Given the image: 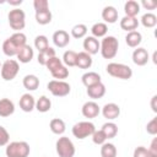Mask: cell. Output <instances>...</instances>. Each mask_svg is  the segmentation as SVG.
Wrapping results in <instances>:
<instances>
[{
	"label": "cell",
	"mask_w": 157,
	"mask_h": 157,
	"mask_svg": "<svg viewBox=\"0 0 157 157\" xmlns=\"http://www.w3.org/2000/svg\"><path fill=\"white\" fill-rule=\"evenodd\" d=\"M107 72L115 77V78H120V80H129L132 76V70L130 66L124 65V64H118V63H110L107 65L105 67Z\"/></svg>",
	"instance_id": "cell-1"
},
{
	"label": "cell",
	"mask_w": 157,
	"mask_h": 157,
	"mask_svg": "<svg viewBox=\"0 0 157 157\" xmlns=\"http://www.w3.org/2000/svg\"><path fill=\"white\" fill-rule=\"evenodd\" d=\"M118 48H119L118 39L113 36H108L102 40L99 50L104 59H113L118 53Z\"/></svg>",
	"instance_id": "cell-2"
},
{
	"label": "cell",
	"mask_w": 157,
	"mask_h": 157,
	"mask_svg": "<svg viewBox=\"0 0 157 157\" xmlns=\"http://www.w3.org/2000/svg\"><path fill=\"white\" fill-rule=\"evenodd\" d=\"M31 147L25 141H13L10 142L6 147V157H28Z\"/></svg>",
	"instance_id": "cell-3"
},
{
	"label": "cell",
	"mask_w": 157,
	"mask_h": 157,
	"mask_svg": "<svg viewBox=\"0 0 157 157\" xmlns=\"http://www.w3.org/2000/svg\"><path fill=\"white\" fill-rule=\"evenodd\" d=\"M7 18H9V25L12 29L15 31H20V29H23L25 28V25H26V15H25V11L21 10V9H13L9 12L7 15Z\"/></svg>",
	"instance_id": "cell-4"
},
{
	"label": "cell",
	"mask_w": 157,
	"mask_h": 157,
	"mask_svg": "<svg viewBox=\"0 0 157 157\" xmlns=\"http://www.w3.org/2000/svg\"><path fill=\"white\" fill-rule=\"evenodd\" d=\"M94 131H96V128L90 121H80V123H76L72 126V135L78 140L92 136V134Z\"/></svg>",
	"instance_id": "cell-5"
},
{
	"label": "cell",
	"mask_w": 157,
	"mask_h": 157,
	"mask_svg": "<svg viewBox=\"0 0 157 157\" xmlns=\"http://www.w3.org/2000/svg\"><path fill=\"white\" fill-rule=\"evenodd\" d=\"M56 153L59 157H74L75 156V146L72 141L66 137H59L56 141Z\"/></svg>",
	"instance_id": "cell-6"
},
{
	"label": "cell",
	"mask_w": 157,
	"mask_h": 157,
	"mask_svg": "<svg viewBox=\"0 0 157 157\" xmlns=\"http://www.w3.org/2000/svg\"><path fill=\"white\" fill-rule=\"evenodd\" d=\"M48 90L50 93L55 97H65L70 93L71 87L67 82L65 81H58V80H52L48 82Z\"/></svg>",
	"instance_id": "cell-7"
},
{
	"label": "cell",
	"mask_w": 157,
	"mask_h": 157,
	"mask_svg": "<svg viewBox=\"0 0 157 157\" xmlns=\"http://www.w3.org/2000/svg\"><path fill=\"white\" fill-rule=\"evenodd\" d=\"M18 70H20L18 63L13 59H9L1 66V77L5 81H11L16 77V75L18 74Z\"/></svg>",
	"instance_id": "cell-8"
},
{
	"label": "cell",
	"mask_w": 157,
	"mask_h": 157,
	"mask_svg": "<svg viewBox=\"0 0 157 157\" xmlns=\"http://www.w3.org/2000/svg\"><path fill=\"white\" fill-rule=\"evenodd\" d=\"M101 109H99V105L96 103V102H86L83 105H82V115L85 118H88V119H93L96 117H98Z\"/></svg>",
	"instance_id": "cell-9"
},
{
	"label": "cell",
	"mask_w": 157,
	"mask_h": 157,
	"mask_svg": "<svg viewBox=\"0 0 157 157\" xmlns=\"http://www.w3.org/2000/svg\"><path fill=\"white\" fill-rule=\"evenodd\" d=\"M150 56H148V52L145 48H137L134 50L132 53V61L134 64H136L137 66H144L147 64Z\"/></svg>",
	"instance_id": "cell-10"
},
{
	"label": "cell",
	"mask_w": 157,
	"mask_h": 157,
	"mask_svg": "<svg viewBox=\"0 0 157 157\" xmlns=\"http://www.w3.org/2000/svg\"><path fill=\"white\" fill-rule=\"evenodd\" d=\"M53 42L56 47L59 48H64L70 43V36L66 31L64 29H59L53 34Z\"/></svg>",
	"instance_id": "cell-11"
},
{
	"label": "cell",
	"mask_w": 157,
	"mask_h": 157,
	"mask_svg": "<svg viewBox=\"0 0 157 157\" xmlns=\"http://www.w3.org/2000/svg\"><path fill=\"white\" fill-rule=\"evenodd\" d=\"M102 114L104 118L109 119V120H113V119H117L120 114V108L118 104L115 103H107L103 109H102Z\"/></svg>",
	"instance_id": "cell-12"
},
{
	"label": "cell",
	"mask_w": 157,
	"mask_h": 157,
	"mask_svg": "<svg viewBox=\"0 0 157 157\" xmlns=\"http://www.w3.org/2000/svg\"><path fill=\"white\" fill-rule=\"evenodd\" d=\"M20 108H21L23 112H26V113L32 112V110L36 108V102H34L33 96L29 94V93L22 94V97L20 98Z\"/></svg>",
	"instance_id": "cell-13"
},
{
	"label": "cell",
	"mask_w": 157,
	"mask_h": 157,
	"mask_svg": "<svg viewBox=\"0 0 157 157\" xmlns=\"http://www.w3.org/2000/svg\"><path fill=\"white\" fill-rule=\"evenodd\" d=\"M87 94L92 99L102 98L105 94V86L102 82H98L93 86H90V87H87Z\"/></svg>",
	"instance_id": "cell-14"
},
{
	"label": "cell",
	"mask_w": 157,
	"mask_h": 157,
	"mask_svg": "<svg viewBox=\"0 0 157 157\" xmlns=\"http://www.w3.org/2000/svg\"><path fill=\"white\" fill-rule=\"evenodd\" d=\"M99 48H101V44H99V42L94 37H87L83 40V49L90 55L97 54L98 50H99Z\"/></svg>",
	"instance_id": "cell-15"
},
{
	"label": "cell",
	"mask_w": 157,
	"mask_h": 157,
	"mask_svg": "<svg viewBox=\"0 0 157 157\" xmlns=\"http://www.w3.org/2000/svg\"><path fill=\"white\" fill-rule=\"evenodd\" d=\"M13 112H15V105H13L12 101H10L9 98L0 99V117L7 118V117L12 115Z\"/></svg>",
	"instance_id": "cell-16"
},
{
	"label": "cell",
	"mask_w": 157,
	"mask_h": 157,
	"mask_svg": "<svg viewBox=\"0 0 157 157\" xmlns=\"http://www.w3.org/2000/svg\"><path fill=\"white\" fill-rule=\"evenodd\" d=\"M120 27H121V29H124L126 32H132L139 27V21L136 17L125 16L120 20Z\"/></svg>",
	"instance_id": "cell-17"
},
{
	"label": "cell",
	"mask_w": 157,
	"mask_h": 157,
	"mask_svg": "<svg viewBox=\"0 0 157 157\" xmlns=\"http://www.w3.org/2000/svg\"><path fill=\"white\" fill-rule=\"evenodd\" d=\"M17 59L20 60V63H23V64H27V63H29L31 60H32V58H33V49L29 47V45H25V47H22L20 50H18V53H17Z\"/></svg>",
	"instance_id": "cell-18"
},
{
	"label": "cell",
	"mask_w": 157,
	"mask_h": 157,
	"mask_svg": "<svg viewBox=\"0 0 157 157\" xmlns=\"http://www.w3.org/2000/svg\"><path fill=\"white\" fill-rule=\"evenodd\" d=\"M102 18L108 23H115L118 20V11L113 6H107L102 11Z\"/></svg>",
	"instance_id": "cell-19"
},
{
	"label": "cell",
	"mask_w": 157,
	"mask_h": 157,
	"mask_svg": "<svg viewBox=\"0 0 157 157\" xmlns=\"http://www.w3.org/2000/svg\"><path fill=\"white\" fill-rule=\"evenodd\" d=\"M91 65H92V58L90 54H87L86 52H81L77 54L76 66H78L80 69H90Z\"/></svg>",
	"instance_id": "cell-20"
},
{
	"label": "cell",
	"mask_w": 157,
	"mask_h": 157,
	"mask_svg": "<svg viewBox=\"0 0 157 157\" xmlns=\"http://www.w3.org/2000/svg\"><path fill=\"white\" fill-rule=\"evenodd\" d=\"M142 40V36L140 32L137 31H132V32H128L126 37H125V42L130 48H136Z\"/></svg>",
	"instance_id": "cell-21"
},
{
	"label": "cell",
	"mask_w": 157,
	"mask_h": 157,
	"mask_svg": "<svg viewBox=\"0 0 157 157\" xmlns=\"http://www.w3.org/2000/svg\"><path fill=\"white\" fill-rule=\"evenodd\" d=\"M82 83L86 86V87H90V86H93L98 82H101V76L97 74V72H86L82 75Z\"/></svg>",
	"instance_id": "cell-22"
},
{
	"label": "cell",
	"mask_w": 157,
	"mask_h": 157,
	"mask_svg": "<svg viewBox=\"0 0 157 157\" xmlns=\"http://www.w3.org/2000/svg\"><path fill=\"white\" fill-rule=\"evenodd\" d=\"M49 128H50V130H52L53 134L61 135V134L65 131V123H64V120L60 119V118H54V119L50 120Z\"/></svg>",
	"instance_id": "cell-23"
},
{
	"label": "cell",
	"mask_w": 157,
	"mask_h": 157,
	"mask_svg": "<svg viewBox=\"0 0 157 157\" xmlns=\"http://www.w3.org/2000/svg\"><path fill=\"white\" fill-rule=\"evenodd\" d=\"M124 11H125V16L136 17V15L140 12V5L134 0H129L124 6Z\"/></svg>",
	"instance_id": "cell-24"
},
{
	"label": "cell",
	"mask_w": 157,
	"mask_h": 157,
	"mask_svg": "<svg viewBox=\"0 0 157 157\" xmlns=\"http://www.w3.org/2000/svg\"><path fill=\"white\" fill-rule=\"evenodd\" d=\"M39 86V78L36 75H26L23 78V87L28 91H34Z\"/></svg>",
	"instance_id": "cell-25"
},
{
	"label": "cell",
	"mask_w": 157,
	"mask_h": 157,
	"mask_svg": "<svg viewBox=\"0 0 157 157\" xmlns=\"http://www.w3.org/2000/svg\"><path fill=\"white\" fill-rule=\"evenodd\" d=\"M54 56H55V49H53V48L49 47V48H47L45 50L39 52V54H38V64L45 66L47 63L49 61V59H52V58H54Z\"/></svg>",
	"instance_id": "cell-26"
},
{
	"label": "cell",
	"mask_w": 157,
	"mask_h": 157,
	"mask_svg": "<svg viewBox=\"0 0 157 157\" xmlns=\"http://www.w3.org/2000/svg\"><path fill=\"white\" fill-rule=\"evenodd\" d=\"M52 12L50 10H43V11H36V21L39 25H48L52 22Z\"/></svg>",
	"instance_id": "cell-27"
},
{
	"label": "cell",
	"mask_w": 157,
	"mask_h": 157,
	"mask_svg": "<svg viewBox=\"0 0 157 157\" xmlns=\"http://www.w3.org/2000/svg\"><path fill=\"white\" fill-rule=\"evenodd\" d=\"M18 48L12 43V40L10 39V38H7L4 43H2V52H4V54L5 55H7V56H13V55H17V53H18Z\"/></svg>",
	"instance_id": "cell-28"
},
{
	"label": "cell",
	"mask_w": 157,
	"mask_h": 157,
	"mask_svg": "<svg viewBox=\"0 0 157 157\" xmlns=\"http://www.w3.org/2000/svg\"><path fill=\"white\" fill-rule=\"evenodd\" d=\"M50 108H52V102H50V99H49L48 97H45V96H42V97L36 102V109H37L38 112H40V113H45V112L50 110Z\"/></svg>",
	"instance_id": "cell-29"
},
{
	"label": "cell",
	"mask_w": 157,
	"mask_h": 157,
	"mask_svg": "<svg viewBox=\"0 0 157 157\" xmlns=\"http://www.w3.org/2000/svg\"><path fill=\"white\" fill-rule=\"evenodd\" d=\"M91 32L93 34V37L96 38H101V37H104L108 32V27L105 23H102V22H98V23H94L91 28Z\"/></svg>",
	"instance_id": "cell-30"
},
{
	"label": "cell",
	"mask_w": 157,
	"mask_h": 157,
	"mask_svg": "<svg viewBox=\"0 0 157 157\" xmlns=\"http://www.w3.org/2000/svg\"><path fill=\"white\" fill-rule=\"evenodd\" d=\"M101 130L103 131V134L105 135L107 139H113V137H115L117 134H118V126H117V124H114V123H105V124L102 126Z\"/></svg>",
	"instance_id": "cell-31"
},
{
	"label": "cell",
	"mask_w": 157,
	"mask_h": 157,
	"mask_svg": "<svg viewBox=\"0 0 157 157\" xmlns=\"http://www.w3.org/2000/svg\"><path fill=\"white\" fill-rule=\"evenodd\" d=\"M102 157H117V147L113 144H103L101 147Z\"/></svg>",
	"instance_id": "cell-32"
},
{
	"label": "cell",
	"mask_w": 157,
	"mask_h": 157,
	"mask_svg": "<svg viewBox=\"0 0 157 157\" xmlns=\"http://www.w3.org/2000/svg\"><path fill=\"white\" fill-rule=\"evenodd\" d=\"M141 23L144 25V27L146 28H153L156 25H157V17L156 15L148 12V13H145L142 17H141Z\"/></svg>",
	"instance_id": "cell-33"
},
{
	"label": "cell",
	"mask_w": 157,
	"mask_h": 157,
	"mask_svg": "<svg viewBox=\"0 0 157 157\" xmlns=\"http://www.w3.org/2000/svg\"><path fill=\"white\" fill-rule=\"evenodd\" d=\"M76 59H77V53L74 50H67L63 55V61L66 66H76Z\"/></svg>",
	"instance_id": "cell-34"
},
{
	"label": "cell",
	"mask_w": 157,
	"mask_h": 157,
	"mask_svg": "<svg viewBox=\"0 0 157 157\" xmlns=\"http://www.w3.org/2000/svg\"><path fill=\"white\" fill-rule=\"evenodd\" d=\"M10 39L12 40V43H13L18 49H21L22 47H25V45H26V40H27L26 36H25L23 33H21V32L13 33V34L10 37Z\"/></svg>",
	"instance_id": "cell-35"
},
{
	"label": "cell",
	"mask_w": 157,
	"mask_h": 157,
	"mask_svg": "<svg viewBox=\"0 0 157 157\" xmlns=\"http://www.w3.org/2000/svg\"><path fill=\"white\" fill-rule=\"evenodd\" d=\"M86 33H87V27H86L85 25H82V23L74 26L72 29H71V34H72V37L76 38V39H80V38L85 37Z\"/></svg>",
	"instance_id": "cell-36"
},
{
	"label": "cell",
	"mask_w": 157,
	"mask_h": 157,
	"mask_svg": "<svg viewBox=\"0 0 157 157\" xmlns=\"http://www.w3.org/2000/svg\"><path fill=\"white\" fill-rule=\"evenodd\" d=\"M34 47L38 49V52H43L47 48H49V42L45 36H37L34 39Z\"/></svg>",
	"instance_id": "cell-37"
},
{
	"label": "cell",
	"mask_w": 157,
	"mask_h": 157,
	"mask_svg": "<svg viewBox=\"0 0 157 157\" xmlns=\"http://www.w3.org/2000/svg\"><path fill=\"white\" fill-rule=\"evenodd\" d=\"M50 74H52V76H53L54 78H56L58 81H61V80H64V78H66V77L69 76V70L63 65V66H60L59 69L52 71Z\"/></svg>",
	"instance_id": "cell-38"
},
{
	"label": "cell",
	"mask_w": 157,
	"mask_h": 157,
	"mask_svg": "<svg viewBox=\"0 0 157 157\" xmlns=\"http://www.w3.org/2000/svg\"><path fill=\"white\" fill-rule=\"evenodd\" d=\"M47 69L52 72V71H54V70H56V69H59L60 66H63V63H61V60L59 59V58H56V56H54V58H52V59H49V61L47 63Z\"/></svg>",
	"instance_id": "cell-39"
},
{
	"label": "cell",
	"mask_w": 157,
	"mask_h": 157,
	"mask_svg": "<svg viewBox=\"0 0 157 157\" xmlns=\"http://www.w3.org/2000/svg\"><path fill=\"white\" fill-rule=\"evenodd\" d=\"M92 140H93V142L96 145H103V144H105L107 137H105V135L103 134L102 130H96L92 134Z\"/></svg>",
	"instance_id": "cell-40"
},
{
	"label": "cell",
	"mask_w": 157,
	"mask_h": 157,
	"mask_svg": "<svg viewBox=\"0 0 157 157\" xmlns=\"http://www.w3.org/2000/svg\"><path fill=\"white\" fill-rule=\"evenodd\" d=\"M9 140H10V135L7 130L0 125V146H6L9 144Z\"/></svg>",
	"instance_id": "cell-41"
},
{
	"label": "cell",
	"mask_w": 157,
	"mask_h": 157,
	"mask_svg": "<svg viewBox=\"0 0 157 157\" xmlns=\"http://www.w3.org/2000/svg\"><path fill=\"white\" fill-rule=\"evenodd\" d=\"M33 6H34V10H36V11L49 10V2H48L47 0H34Z\"/></svg>",
	"instance_id": "cell-42"
},
{
	"label": "cell",
	"mask_w": 157,
	"mask_h": 157,
	"mask_svg": "<svg viewBox=\"0 0 157 157\" xmlns=\"http://www.w3.org/2000/svg\"><path fill=\"white\" fill-rule=\"evenodd\" d=\"M146 131L150 135H156L157 134V117H155L151 121L147 123L146 125Z\"/></svg>",
	"instance_id": "cell-43"
},
{
	"label": "cell",
	"mask_w": 157,
	"mask_h": 157,
	"mask_svg": "<svg viewBox=\"0 0 157 157\" xmlns=\"http://www.w3.org/2000/svg\"><path fill=\"white\" fill-rule=\"evenodd\" d=\"M148 157H157V137H155L150 145V148L147 150Z\"/></svg>",
	"instance_id": "cell-44"
},
{
	"label": "cell",
	"mask_w": 157,
	"mask_h": 157,
	"mask_svg": "<svg viewBox=\"0 0 157 157\" xmlns=\"http://www.w3.org/2000/svg\"><path fill=\"white\" fill-rule=\"evenodd\" d=\"M132 157H148V153H147V148L144 147V146H139L135 148L134 151V156Z\"/></svg>",
	"instance_id": "cell-45"
},
{
	"label": "cell",
	"mask_w": 157,
	"mask_h": 157,
	"mask_svg": "<svg viewBox=\"0 0 157 157\" xmlns=\"http://www.w3.org/2000/svg\"><path fill=\"white\" fill-rule=\"evenodd\" d=\"M142 6L147 10H155L157 7V1L156 0H142Z\"/></svg>",
	"instance_id": "cell-46"
},
{
	"label": "cell",
	"mask_w": 157,
	"mask_h": 157,
	"mask_svg": "<svg viewBox=\"0 0 157 157\" xmlns=\"http://www.w3.org/2000/svg\"><path fill=\"white\" fill-rule=\"evenodd\" d=\"M151 108L155 113H157V96H153L151 99Z\"/></svg>",
	"instance_id": "cell-47"
},
{
	"label": "cell",
	"mask_w": 157,
	"mask_h": 157,
	"mask_svg": "<svg viewBox=\"0 0 157 157\" xmlns=\"http://www.w3.org/2000/svg\"><path fill=\"white\" fill-rule=\"evenodd\" d=\"M7 4L11 5V6H18V5L22 4V0H9Z\"/></svg>",
	"instance_id": "cell-48"
},
{
	"label": "cell",
	"mask_w": 157,
	"mask_h": 157,
	"mask_svg": "<svg viewBox=\"0 0 157 157\" xmlns=\"http://www.w3.org/2000/svg\"><path fill=\"white\" fill-rule=\"evenodd\" d=\"M152 59H153V63H155V64H157V53H156V52L153 53V56H152Z\"/></svg>",
	"instance_id": "cell-49"
}]
</instances>
